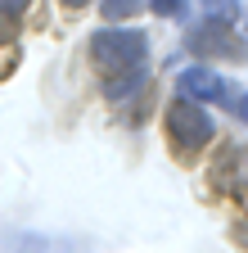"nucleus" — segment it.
Returning <instances> with one entry per match:
<instances>
[{"label":"nucleus","instance_id":"nucleus-4","mask_svg":"<svg viewBox=\"0 0 248 253\" xmlns=\"http://www.w3.org/2000/svg\"><path fill=\"white\" fill-rule=\"evenodd\" d=\"M180 95H190V100H199V104H221V100H235V86L226 82V77H216L212 68H185L180 73Z\"/></svg>","mask_w":248,"mask_h":253},{"label":"nucleus","instance_id":"nucleus-8","mask_svg":"<svg viewBox=\"0 0 248 253\" xmlns=\"http://www.w3.org/2000/svg\"><path fill=\"white\" fill-rule=\"evenodd\" d=\"M149 9H153V14H163V18H176V14L185 9V0H149Z\"/></svg>","mask_w":248,"mask_h":253},{"label":"nucleus","instance_id":"nucleus-10","mask_svg":"<svg viewBox=\"0 0 248 253\" xmlns=\"http://www.w3.org/2000/svg\"><path fill=\"white\" fill-rule=\"evenodd\" d=\"M239 113H244V122H248V95H244V100H239Z\"/></svg>","mask_w":248,"mask_h":253},{"label":"nucleus","instance_id":"nucleus-1","mask_svg":"<svg viewBox=\"0 0 248 253\" xmlns=\"http://www.w3.org/2000/svg\"><path fill=\"white\" fill-rule=\"evenodd\" d=\"M144 54H149V37L136 27H100L90 37V63L104 77H122V73L144 68Z\"/></svg>","mask_w":248,"mask_h":253},{"label":"nucleus","instance_id":"nucleus-2","mask_svg":"<svg viewBox=\"0 0 248 253\" xmlns=\"http://www.w3.org/2000/svg\"><path fill=\"white\" fill-rule=\"evenodd\" d=\"M167 136H172V145L180 154H199L216 136V126H212V118H208V109L199 100H176L167 109Z\"/></svg>","mask_w":248,"mask_h":253},{"label":"nucleus","instance_id":"nucleus-7","mask_svg":"<svg viewBox=\"0 0 248 253\" xmlns=\"http://www.w3.org/2000/svg\"><path fill=\"white\" fill-rule=\"evenodd\" d=\"M144 5H149V0H100V9H104V18H108V23L131 18V14H140Z\"/></svg>","mask_w":248,"mask_h":253},{"label":"nucleus","instance_id":"nucleus-5","mask_svg":"<svg viewBox=\"0 0 248 253\" xmlns=\"http://www.w3.org/2000/svg\"><path fill=\"white\" fill-rule=\"evenodd\" d=\"M27 0H0V45L18 37V14H23Z\"/></svg>","mask_w":248,"mask_h":253},{"label":"nucleus","instance_id":"nucleus-6","mask_svg":"<svg viewBox=\"0 0 248 253\" xmlns=\"http://www.w3.org/2000/svg\"><path fill=\"white\" fill-rule=\"evenodd\" d=\"M144 82V68H136V73H122V77H108V86H104V95H108V100L117 104V100H127V95L136 90Z\"/></svg>","mask_w":248,"mask_h":253},{"label":"nucleus","instance_id":"nucleus-9","mask_svg":"<svg viewBox=\"0 0 248 253\" xmlns=\"http://www.w3.org/2000/svg\"><path fill=\"white\" fill-rule=\"evenodd\" d=\"M64 5H68V9H81V5H90V0H64Z\"/></svg>","mask_w":248,"mask_h":253},{"label":"nucleus","instance_id":"nucleus-3","mask_svg":"<svg viewBox=\"0 0 248 253\" xmlns=\"http://www.w3.org/2000/svg\"><path fill=\"white\" fill-rule=\"evenodd\" d=\"M190 50L203 54V59H235V63L248 54V45L235 37L230 18H208L203 27H194L190 32Z\"/></svg>","mask_w":248,"mask_h":253}]
</instances>
